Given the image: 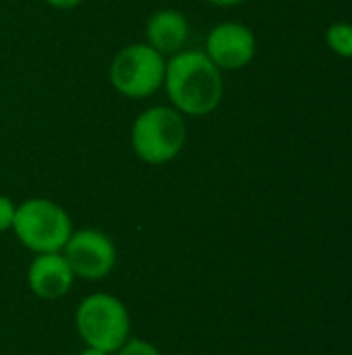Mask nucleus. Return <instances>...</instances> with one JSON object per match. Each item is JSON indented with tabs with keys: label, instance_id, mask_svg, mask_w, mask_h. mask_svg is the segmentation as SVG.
Returning <instances> with one entry per match:
<instances>
[{
	"label": "nucleus",
	"instance_id": "nucleus-1",
	"mask_svg": "<svg viewBox=\"0 0 352 355\" xmlns=\"http://www.w3.org/2000/svg\"><path fill=\"white\" fill-rule=\"evenodd\" d=\"M164 92L183 116H207L224 98L222 71L203 50L185 48L166 58Z\"/></svg>",
	"mask_w": 352,
	"mask_h": 355
},
{
	"label": "nucleus",
	"instance_id": "nucleus-2",
	"mask_svg": "<svg viewBox=\"0 0 352 355\" xmlns=\"http://www.w3.org/2000/svg\"><path fill=\"white\" fill-rule=\"evenodd\" d=\"M187 144V121L170 104H156L141 110L131 127L133 154L149 164L162 166L178 158Z\"/></svg>",
	"mask_w": 352,
	"mask_h": 355
},
{
	"label": "nucleus",
	"instance_id": "nucleus-3",
	"mask_svg": "<svg viewBox=\"0 0 352 355\" xmlns=\"http://www.w3.org/2000/svg\"><path fill=\"white\" fill-rule=\"evenodd\" d=\"M75 327L87 347L116 354L131 339V314L110 293H91L75 310Z\"/></svg>",
	"mask_w": 352,
	"mask_h": 355
},
{
	"label": "nucleus",
	"instance_id": "nucleus-4",
	"mask_svg": "<svg viewBox=\"0 0 352 355\" xmlns=\"http://www.w3.org/2000/svg\"><path fill=\"white\" fill-rule=\"evenodd\" d=\"M12 233L29 252L54 254L62 252L73 235V220L60 204L48 198H29L17 206Z\"/></svg>",
	"mask_w": 352,
	"mask_h": 355
},
{
	"label": "nucleus",
	"instance_id": "nucleus-5",
	"mask_svg": "<svg viewBox=\"0 0 352 355\" xmlns=\"http://www.w3.org/2000/svg\"><path fill=\"white\" fill-rule=\"evenodd\" d=\"M166 56L154 50L147 42L122 46L110 60V85L129 100L154 96L164 85Z\"/></svg>",
	"mask_w": 352,
	"mask_h": 355
},
{
	"label": "nucleus",
	"instance_id": "nucleus-6",
	"mask_svg": "<svg viewBox=\"0 0 352 355\" xmlns=\"http://www.w3.org/2000/svg\"><path fill=\"white\" fill-rule=\"evenodd\" d=\"M75 279L102 281L106 279L118 260L114 241L98 229H79L73 231L66 245L62 248Z\"/></svg>",
	"mask_w": 352,
	"mask_h": 355
},
{
	"label": "nucleus",
	"instance_id": "nucleus-7",
	"mask_svg": "<svg viewBox=\"0 0 352 355\" xmlns=\"http://www.w3.org/2000/svg\"><path fill=\"white\" fill-rule=\"evenodd\" d=\"M203 52L222 73L241 71L253 62L257 54V37L245 23L222 21L210 29Z\"/></svg>",
	"mask_w": 352,
	"mask_h": 355
},
{
	"label": "nucleus",
	"instance_id": "nucleus-8",
	"mask_svg": "<svg viewBox=\"0 0 352 355\" xmlns=\"http://www.w3.org/2000/svg\"><path fill=\"white\" fill-rule=\"evenodd\" d=\"M75 275L62 256V252L54 254H35L27 268V285L31 293L39 300L54 302L64 297L73 287Z\"/></svg>",
	"mask_w": 352,
	"mask_h": 355
},
{
	"label": "nucleus",
	"instance_id": "nucleus-9",
	"mask_svg": "<svg viewBox=\"0 0 352 355\" xmlns=\"http://www.w3.org/2000/svg\"><path fill=\"white\" fill-rule=\"evenodd\" d=\"M189 33V19L176 8H160L145 21V42L166 58L185 50Z\"/></svg>",
	"mask_w": 352,
	"mask_h": 355
},
{
	"label": "nucleus",
	"instance_id": "nucleus-10",
	"mask_svg": "<svg viewBox=\"0 0 352 355\" xmlns=\"http://www.w3.org/2000/svg\"><path fill=\"white\" fill-rule=\"evenodd\" d=\"M326 44L336 56L352 58V23H332L326 31Z\"/></svg>",
	"mask_w": 352,
	"mask_h": 355
},
{
	"label": "nucleus",
	"instance_id": "nucleus-11",
	"mask_svg": "<svg viewBox=\"0 0 352 355\" xmlns=\"http://www.w3.org/2000/svg\"><path fill=\"white\" fill-rule=\"evenodd\" d=\"M114 355H162L160 349L156 345H151L149 341L145 339H137V337H131L118 352Z\"/></svg>",
	"mask_w": 352,
	"mask_h": 355
},
{
	"label": "nucleus",
	"instance_id": "nucleus-12",
	"mask_svg": "<svg viewBox=\"0 0 352 355\" xmlns=\"http://www.w3.org/2000/svg\"><path fill=\"white\" fill-rule=\"evenodd\" d=\"M15 214H17V204L8 196L0 193V233L12 231Z\"/></svg>",
	"mask_w": 352,
	"mask_h": 355
},
{
	"label": "nucleus",
	"instance_id": "nucleus-13",
	"mask_svg": "<svg viewBox=\"0 0 352 355\" xmlns=\"http://www.w3.org/2000/svg\"><path fill=\"white\" fill-rule=\"evenodd\" d=\"M44 2L58 10H71V8H77L83 0H44Z\"/></svg>",
	"mask_w": 352,
	"mask_h": 355
},
{
	"label": "nucleus",
	"instance_id": "nucleus-14",
	"mask_svg": "<svg viewBox=\"0 0 352 355\" xmlns=\"http://www.w3.org/2000/svg\"><path fill=\"white\" fill-rule=\"evenodd\" d=\"M207 4H214V6H222V8H228V6H239L247 0H205Z\"/></svg>",
	"mask_w": 352,
	"mask_h": 355
},
{
	"label": "nucleus",
	"instance_id": "nucleus-15",
	"mask_svg": "<svg viewBox=\"0 0 352 355\" xmlns=\"http://www.w3.org/2000/svg\"><path fill=\"white\" fill-rule=\"evenodd\" d=\"M79 355H112V354H106V352H102V349H95V347H85L83 352Z\"/></svg>",
	"mask_w": 352,
	"mask_h": 355
}]
</instances>
